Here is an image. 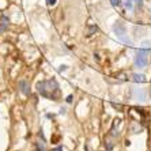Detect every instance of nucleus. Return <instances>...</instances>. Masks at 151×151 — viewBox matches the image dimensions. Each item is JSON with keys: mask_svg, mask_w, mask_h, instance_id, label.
<instances>
[{"mask_svg": "<svg viewBox=\"0 0 151 151\" xmlns=\"http://www.w3.org/2000/svg\"><path fill=\"white\" fill-rule=\"evenodd\" d=\"M8 26V18L7 17H1V22H0V27L1 30H6Z\"/></svg>", "mask_w": 151, "mask_h": 151, "instance_id": "nucleus-6", "label": "nucleus"}, {"mask_svg": "<svg viewBox=\"0 0 151 151\" xmlns=\"http://www.w3.org/2000/svg\"><path fill=\"white\" fill-rule=\"evenodd\" d=\"M113 32H114V34H116L120 40L128 41V40L124 37V34H125V27H124V25L121 23V22H116V25L113 26Z\"/></svg>", "mask_w": 151, "mask_h": 151, "instance_id": "nucleus-3", "label": "nucleus"}, {"mask_svg": "<svg viewBox=\"0 0 151 151\" xmlns=\"http://www.w3.org/2000/svg\"><path fill=\"white\" fill-rule=\"evenodd\" d=\"M46 1H48V4H49V6H53V4L56 3V0H46Z\"/></svg>", "mask_w": 151, "mask_h": 151, "instance_id": "nucleus-11", "label": "nucleus"}, {"mask_svg": "<svg viewBox=\"0 0 151 151\" xmlns=\"http://www.w3.org/2000/svg\"><path fill=\"white\" fill-rule=\"evenodd\" d=\"M148 61V50L147 49H139L136 52V56H135V65L137 68H144L147 65Z\"/></svg>", "mask_w": 151, "mask_h": 151, "instance_id": "nucleus-2", "label": "nucleus"}, {"mask_svg": "<svg viewBox=\"0 0 151 151\" xmlns=\"http://www.w3.org/2000/svg\"><path fill=\"white\" fill-rule=\"evenodd\" d=\"M53 151H63V147H61V146H59V147H56Z\"/></svg>", "mask_w": 151, "mask_h": 151, "instance_id": "nucleus-12", "label": "nucleus"}, {"mask_svg": "<svg viewBox=\"0 0 151 151\" xmlns=\"http://www.w3.org/2000/svg\"><path fill=\"white\" fill-rule=\"evenodd\" d=\"M29 88H30V86H29V83L26 81H21V82H19V90H21L23 94L27 95L29 93H30V90H29Z\"/></svg>", "mask_w": 151, "mask_h": 151, "instance_id": "nucleus-4", "label": "nucleus"}, {"mask_svg": "<svg viewBox=\"0 0 151 151\" xmlns=\"http://www.w3.org/2000/svg\"><path fill=\"white\" fill-rule=\"evenodd\" d=\"M135 4H136L139 8L143 7V0H135Z\"/></svg>", "mask_w": 151, "mask_h": 151, "instance_id": "nucleus-9", "label": "nucleus"}, {"mask_svg": "<svg viewBox=\"0 0 151 151\" xmlns=\"http://www.w3.org/2000/svg\"><path fill=\"white\" fill-rule=\"evenodd\" d=\"M1 32H3V30H1V27H0V33H1Z\"/></svg>", "mask_w": 151, "mask_h": 151, "instance_id": "nucleus-14", "label": "nucleus"}, {"mask_svg": "<svg viewBox=\"0 0 151 151\" xmlns=\"http://www.w3.org/2000/svg\"><path fill=\"white\" fill-rule=\"evenodd\" d=\"M132 81L136 82V83H143L146 79H144V75L142 74H132Z\"/></svg>", "mask_w": 151, "mask_h": 151, "instance_id": "nucleus-5", "label": "nucleus"}, {"mask_svg": "<svg viewBox=\"0 0 151 151\" xmlns=\"http://www.w3.org/2000/svg\"><path fill=\"white\" fill-rule=\"evenodd\" d=\"M37 90L38 93L45 97V98H49L56 101L57 93H59V84L55 79H49V81H42L37 83Z\"/></svg>", "mask_w": 151, "mask_h": 151, "instance_id": "nucleus-1", "label": "nucleus"}, {"mask_svg": "<svg viewBox=\"0 0 151 151\" xmlns=\"http://www.w3.org/2000/svg\"><path fill=\"white\" fill-rule=\"evenodd\" d=\"M64 70H67V65H61V68H60V71H64Z\"/></svg>", "mask_w": 151, "mask_h": 151, "instance_id": "nucleus-13", "label": "nucleus"}, {"mask_svg": "<svg viewBox=\"0 0 151 151\" xmlns=\"http://www.w3.org/2000/svg\"><path fill=\"white\" fill-rule=\"evenodd\" d=\"M124 6L127 10H132L134 8V0H124Z\"/></svg>", "mask_w": 151, "mask_h": 151, "instance_id": "nucleus-7", "label": "nucleus"}, {"mask_svg": "<svg viewBox=\"0 0 151 151\" xmlns=\"http://www.w3.org/2000/svg\"><path fill=\"white\" fill-rule=\"evenodd\" d=\"M37 151H45V144H44V142H37Z\"/></svg>", "mask_w": 151, "mask_h": 151, "instance_id": "nucleus-8", "label": "nucleus"}, {"mask_svg": "<svg viewBox=\"0 0 151 151\" xmlns=\"http://www.w3.org/2000/svg\"><path fill=\"white\" fill-rule=\"evenodd\" d=\"M110 1L113 6H120V3H121V0H110Z\"/></svg>", "mask_w": 151, "mask_h": 151, "instance_id": "nucleus-10", "label": "nucleus"}]
</instances>
